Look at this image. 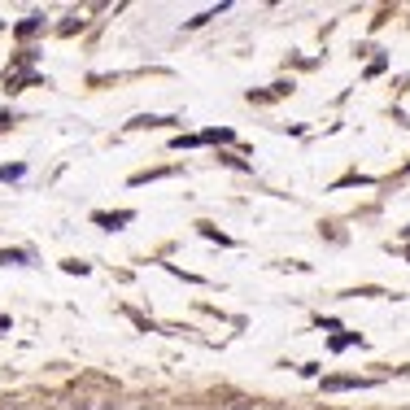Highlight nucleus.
<instances>
[{
  "label": "nucleus",
  "instance_id": "1",
  "mask_svg": "<svg viewBox=\"0 0 410 410\" xmlns=\"http://www.w3.org/2000/svg\"><path fill=\"white\" fill-rule=\"evenodd\" d=\"M328 393H341V389H367V380H354V376H328L323 380Z\"/></svg>",
  "mask_w": 410,
  "mask_h": 410
},
{
  "label": "nucleus",
  "instance_id": "2",
  "mask_svg": "<svg viewBox=\"0 0 410 410\" xmlns=\"http://www.w3.org/2000/svg\"><path fill=\"white\" fill-rule=\"evenodd\" d=\"M96 223H101V227H110V232H114L118 223H131V214H127V210H123V214H96Z\"/></svg>",
  "mask_w": 410,
  "mask_h": 410
},
{
  "label": "nucleus",
  "instance_id": "3",
  "mask_svg": "<svg viewBox=\"0 0 410 410\" xmlns=\"http://www.w3.org/2000/svg\"><path fill=\"white\" fill-rule=\"evenodd\" d=\"M22 175V166H0V179H18Z\"/></svg>",
  "mask_w": 410,
  "mask_h": 410
},
{
  "label": "nucleus",
  "instance_id": "4",
  "mask_svg": "<svg viewBox=\"0 0 410 410\" xmlns=\"http://www.w3.org/2000/svg\"><path fill=\"white\" fill-rule=\"evenodd\" d=\"M0 328H9V319H0Z\"/></svg>",
  "mask_w": 410,
  "mask_h": 410
},
{
  "label": "nucleus",
  "instance_id": "5",
  "mask_svg": "<svg viewBox=\"0 0 410 410\" xmlns=\"http://www.w3.org/2000/svg\"><path fill=\"white\" fill-rule=\"evenodd\" d=\"M75 410H88V406H83V402H79V406H75Z\"/></svg>",
  "mask_w": 410,
  "mask_h": 410
},
{
  "label": "nucleus",
  "instance_id": "6",
  "mask_svg": "<svg viewBox=\"0 0 410 410\" xmlns=\"http://www.w3.org/2000/svg\"><path fill=\"white\" fill-rule=\"evenodd\" d=\"M105 410H114V406H105Z\"/></svg>",
  "mask_w": 410,
  "mask_h": 410
}]
</instances>
